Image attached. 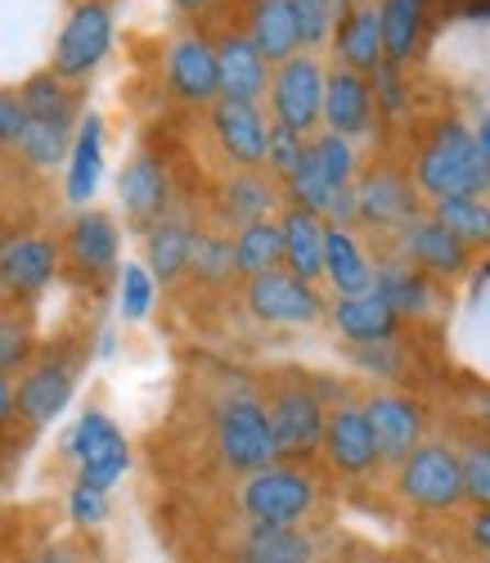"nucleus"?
Masks as SVG:
<instances>
[{
    "mask_svg": "<svg viewBox=\"0 0 490 563\" xmlns=\"http://www.w3.org/2000/svg\"><path fill=\"white\" fill-rule=\"evenodd\" d=\"M410 180L427 199H450V195L490 199V158L481 154L477 135L459 118H441L410 163Z\"/></svg>",
    "mask_w": 490,
    "mask_h": 563,
    "instance_id": "f257e3e1",
    "label": "nucleus"
},
{
    "mask_svg": "<svg viewBox=\"0 0 490 563\" xmlns=\"http://www.w3.org/2000/svg\"><path fill=\"white\" fill-rule=\"evenodd\" d=\"M212 442H216V460L230 468V474H257L266 464H279L275 455V438L266 424V406L257 393L234 388L216 401L212 410Z\"/></svg>",
    "mask_w": 490,
    "mask_h": 563,
    "instance_id": "f03ea898",
    "label": "nucleus"
},
{
    "mask_svg": "<svg viewBox=\"0 0 490 563\" xmlns=\"http://www.w3.org/2000/svg\"><path fill=\"white\" fill-rule=\"evenodd\" d=\"M261 406H266V424H270V438H275V455H279L283 464L311 460V455L320 451L328 406H324V397H320L311 384L283 379V384H275V388L261 397Z\"/></svg>",
    "mask_w": 490,
    "mask_h": 563,
    "instance_id": "7ed1b4c3",
    "label": "nucleus"
},
{
    "mask_svg": "<svg viewBox=\"0 0 490 563\" xmlns=\"http://www.w3.org/2000/svg\"><path fill=\"white\" fill-rule=\"evenodd\" d=\"M113 51V5L109 0H73V10L55 36L51 73L68 86L86 81Z\"/></svg>",
    "mask_w": 490,
    "mask_h": 563,
    "instance_id": "20e7f679",
    "label": "nucleus"
},
{
    "mask_svg": "<svg viewBox=\"0 0 490 563\" xmlns=\"http://www.w3.org/2000/svg\"><path fill=\"white\" fill-rule=\"evenodd\" d=\"M238 509L248 523H302L315 509V483L298 464H266L238 483Z\"/></svg>",
    "mask_w": 490,
    "mask_h": 563,
    "instance_id": "39448f33",
    "label": "nucleus"
},
{
    "mask_svg": "<svg viewBox=\"0 0 490 563\" xmlns=\"http://www.w3.org/2000/svg\"><path fill=\"white\" fill-rule=\"evenodd\" d=\"M64 455L77 464V483L94 492H113L131 468V446L104 410H86L64 438Z\"/></svg>",
    "mask_w": 490,
    "mask_h": 563,
    "instance_id": "423d86ee",
    "label": "nucleus"
},
{
    "mask_svg": "<svg viewBox=\"0 0 490 563\" xmlns=\"http://www.w3.org/2000/svg\"><path fill=\"white\" fill-rule=\"evenodd\" d=\"M397 492L427 514H446L464 505V474H459V451L446 442H419L397 464Z\"/></svg>",
    "mask_w": 490,
    "mask_h": 563,
    "instance_id": "0eeeda50",
    "label": "nucleus"
},
{
    "mask_svg": "<svg viewBox=\"0 0 490 563\" xmlns=\"http://www.w3.org/2000/svg\"><path fill=\"white\" fill-rule=\"evenodd\" d=\"M266 104H270V122L298 131V135H315L320 131V104H324V64L320 55H292L283 64L270 68V86H266Z\"/></svg>",
    "mask_w": 490,
    "mask_h": 563,
    "instance_id": "6e6552de",
    "label": "nucleus"
},
{
    "mask_svg": "<svg viewBox=\"0 0 490 563\" xmlns=\"http://www.w3.org/2000/svg\"><path fill=\"white\" fill-rule=\"evenodd\" d=\"M352 190H356V221L369 230L401 234L414 217H423L419 190H414L410 172H401V167H387V163L365 167V172H356Z\"/></svg>",
    "mask_w": 490,
    "mask_h": 563,
    "instance_id": "1a4fd4ad",
    "label": "nucleus"
},
{
    "mask_svg": "<svg viewBox=\"0 0 490 563\" xmlns=\"http://www.w3.org/2000/svg\"><path fill=\"white\" fill-rule=\"evenodd\" d=\"M77 388V356L68 352H45L41 361H27V369L14 384V415L27 429H45L68 410Z\"/></svg>",
    "mask_w": 490,
    "mask_h": 563,
    "instance_id": "9d476101",
    "label": "nucleus"
},
{
    "mask_svg": "<svg viewBox=\"0 0 490 563\" xmlns=\"http://www.w3.org/2000/svg\"><path fill=\"white\" fill-rule=\"evenodd\" d=\"M243 307L261 324H315L328 311L324 294L315 285H307V279L288 275L283 266L243 279Z\"/></svg>",
    "mask_w": 490,
    "mask_h": 563,
    "instance_id": "9b49d317",
    "label": "nucleus"
},
{
    "mask_svg": "<svg viewBox=\"0 0 490 563\" xmlns=\"http://www.w3.org/2000/svg\"><path fill=\"white\" fill-rule=\"evenodd\" d=\"M163 77H167V90L171 100L189 104V109H208L221 100L216 90V55H212V36L189 27V32H176L167 41V55H163Z\"/></svg>",
    "mask_w": 490,
    "mask_h": 563,
    "instance_id": "f8f14e48",
    "label": "nucleus"
},
{
    "mask_svg": "<svg viewBox=\"0 0 490 563\" xmlns=\"http://www.w3.org/2000/svg\"><path fill=\"white\" fill-rule=\"evenodd\" d=\"M365 419H369V433H374V451H378V464H391L397 468L419 442H423V406L414 397H401V393H369L360 401Z\"/></svg>",
    "mask_w": 490,
    "mask_h": 563,
    "instance_id": "ddd939ff",
    "label": "nucleus"
},
{
    "mask_svg": "<svg viewBox=\"0 0 490 563\" xmlns=\"http://www.w3.org/2000/svg\"><path fill=\"white\" fill-rule=\"evenodd\" d=\"M59 257H68V266L81 275V279H104L118 271V257H122V230L113 221V212L104 208H81L68 230H64V249Z\"/></svg>",
    "mask_w": 490,
    "mask_h": 563,
    "instance_id": "4468645a",
    "label": "nucleus"
},
{
    "mask_svg": "<svg viewBox=\"0 0 490 563\" xmlns=\"http://www.w3.org/2000/svg\"><path fill=\"white\" fill-rule=\"evenodd\" d=\"M208 131L216 140V150L230 167L257 172L266 158V131L270 118L261 104H238V100H216L208 104Z\"/></svg>",
    "mask_w": 490,
    "mask_h": 563,
    "instance_id": "2eb2a0df",
    "label": "nucleus"
},
{
    "mask_svg": "<svg viewBox=\"0 0 490 563\" xmlns=\"http://www.w3.org/2000/svg\"><path fill=\"white\" fill-rule=\"evenodd\" d=\"M59 275V244L45 234H19V240L0 244V298L32 302L51 289Z\"/></svg>",
    "mask_w": 490,
    "mask_h": 563,
    "instance_id": "dca6fc26",
    "label": "nucleus"
},
{
    "mask_svg": "<svg viewBox=\"0 0 490 563\" xmlns=\"http://www.w3.org/2000/svg\"><path fill=\"white\" fill-rule=\"evenodd\" d=\"M212 55H216V90L221 100L238 104H261L266 86H270V64L257 55V45L243 36V27H225L212 36Z\"/></svg>",
    "mask_w": 490,
    "mask_h": 563,
    "instance_id": "f3484780",
    "label": "nucleus"
},
{
    "mask_svg": "<svg viewBox=\"0 0 490 563\" xmlns=\"http://www.w3.org/2000/svg\"><path fill=\"white\" fill-rule=\"evenodd\" d=\"M324 460L333 464V474L342 478H365L378 468V451H374V433L369 419L356 401H337L324 415V442H320Z\"/></svg>",
    "mask_w": 490,
    "mask_h": 563,
    "instance_id": "a211bd4d",
    "label": "nucleus"
},
{
    "mask_svg": "<svg viewBox=\"0 0 490 563\" xmlns=\"http://www.w3.org/2000/svg\"><path fill=\"white\" fill-rule=\"evenodd\" d=\"M374 90H369V77L352 73V68H324V104H320V126L328 135H342V140H360L374 131Z\"/></svg>",
    "mask_w": 490,
    "mask_h": 563,
    "instance_id": "6ab92c4d",
    "label": "nucleus"
},
{
    "mask_svg": "<svg viewBox=\"0 0 490 563\" xmlns=\"http://www.w3.org/2000/svg\"><path fill=\"white\" fill-rule=\"evenodd\" d=\"M397 240H401V262H410L414 271H423V275H432V279H455V275H464L468 262H472V253L455 240L446 225H436L427 212L414 217V221L397 234Z\"/></svg>",
    "mask_w": 490,
    "mask_h": 563,
    "instance_id": "aec40b11",
    "label": "nucleus"
},
{
    "mask_svg": "<svg viewBox=\"0 0 490 563\" xmlns=\"http://www.w3.org/2000/svg\"><path fill=\"white\" fill-rule=\"evenodd\" d=\"M118 199H122L126 221L140 225V230H149L154 221H163L171 212V180H167L163 158L135 154L118 176Z\"/></svg>",
    "mask_w": 490,
    "mask_h": 563,
    "instance_id": "412c9836",
    "label": "nucleus"
},
{
    "mask_svg": "<svg viewBox=\"0 0 490 563\" xmlns=\"http://www.w3.org/2000/svg\"><path fill=\"white\" fill-rule=\"evenodd\" d=\"M333 64L369 77L382 64V32H378V0H347L333 27Z\"/></svg>",
    "mask_w": 490,
    "mask_h": 563,
    "instance_id": "4be33fe9",
    "label": "nucleus"
},
{
    "mask_svg": "<svg viewBox=\"0 0 490 563\" xmlns=\"http://www.w3.org/2000/svg\"><path fill=\"white\" fill-rule=\"evenodd\" d=\"M283 203V190L279 185L257 167V172H243L234 167L230 176H221L216 185V212L225 225H253V221H266L275 217V208Z\"/></svg>",
    "mask_w": 490,
    "mask_h": 563,
    "instance_id": "5701e85b",
    "label": "nucleus"
},
{
    "mask_svg": "<svg viewBox=\"0 0 490 563\" xmlns=\"http://www.w3.org/2000/svg\"><path fill=\"white\" fill-rule=\"evenodd\" d=\"M104 176V118L100 113H81L73 131V150L64 163V195L73 208H86L100 190Z\"/></svg>",
    "mask_w": 490,
    "mask_h": 563,
    "instance_id": "b1692460",
    "label": "nucleus"
},
{
    "mask_svg": "<svg viewBox=\"0 0 490 563\" xmlns=\"http://www.w3.org/2000/svg\"><path fill=\"white\" fill-rule=\"evenodd\" d=\"M243 36L257 45V55L270 68L292 59V55H302L298 23H292L288 0H248V5H243Z\"/></svg>",
    "mask_w": 490,
    "mask_h": 563,
    "instance_id": "393cba45",
    "label": "nucleus"
},
{
    "mask_svg": "<svg viewBox=\"0 0 490 563\" xmlns=\"http://www.w3.org/2000/svg\"><path fill=\"white\" fill-rule=\"evenodd\" d=\"M275 221H279V240H283V271L307 279V285H320L324 279V221L315 212L288 208V203Z\"/></svg>",
    "mask_w": 490,
    "mask_h": 563,
    "instance_id": "a878e982",
    "label": "nucleus"
},
{
    "mask_svg": "<svg viewBox=\"0 0 490 563\" xmlns=\"http://www.w3.org/2000/svg\"><path fill=\"white\" fill-rule=\"evenodd\" d=\"M193 234H199V225L180 212H167L163 221H154L144 230V262H149L144 271L154 275V285H176V279L189 271Z\"/></svg>",
    "mask_w": 490,
    "mask_h": 563,
    "instance_id": "bb28decb",
    "label": "nucleus"
},
{
    "mask_svg": "<svg viewBox=\"0 0 490 563\" xmlns=\"http://www.w3.org/2000/svg\"><path fill=\"white\" fill-rule=\"evenodd\" d=\"M324 279H328L333 298L374 294V262L365 257L356 230L324 225Z\"/></svg>",
    "mask_w": 490,
    "mask_h": 563,
    "instance_id": "cd10ccee",
    "label": "nucleus"
},
{
    "mask_svg": "<svg viewBox=\"0 0 490 563\" xmlns=\"http://www.w3.org/2000/svg\"><path fill=\"white\" fill-rule=\"evenodd\" d=\"M328 320L333 330L347 339L352 347H365V343H391L401 330V316L391 311L378 294H360V298H333L328 302Z\"/></svg>",
    "mask_w": 490,
    "mask_h": 563,
    "instance_id": "c85d7f7f",
    "label": "nucleus"
},
{
    "mask_svg": "<svg viewBox=\"0 0 490 563\" xmlns=\"http://www.w3.org/2000/svg\"><path fill=\"white\" fill-rule=\"evenodd\" d=\"M378 32H382V64L405 73L427 32V0H378Z\"/></svg>",
    "mask_w": 490,
    "mask_h": 563,
    "instance_id": "c756f323",
    "label": "nucleus"
},
{
    "mask_svg": "<svg viewBox=\"0 0 490 563\" xmlns=\"http://www.w3.org/2000/svg\"><path fill=\"white\" fill-rule=\"evenodd\" d=\"M374 294L405 316H427L436 307V289H432V275L414 271L410 262H391V266H374Z\"/></svg>",
    "mask_w": 490,
    "mask_h": 563,
    "instance_id": "7c9ffc66",
    "label": "nucleus"
},
{
    "mask_svg": "<svg viewBox=\"0 0 490 563\" xmlns=\"http://www.w3.org/2000/svg\"><path fill=\"white\" fill-rule=\"evenodd\" d=\"M238 559L253 563H311L315 545L298 523H248L238 541Z\"/></svg>",
    "mask_w": 490,
    "mask_h": 563,
    "instance_id": "2f4dec72",
    "label": "nucleus"
},
{
    "mask_svg": "<svg viewBox=\"0 0 490 563\" xmlns=\"http://www.w3.org/2000/svg\"><path fill=\"white\" fill-rule=\"evenodd\" d=\"M19 104H23V113L27 118H41V122H68V126H77V118H81V96H77V86H68V81H59L51 68L45 73H32L19 90Z\"/></svg>",
    "mask_w": 490,
    "mask_h": 563,
    "instance_id": "473e14b6",
    "label": "nucleus"
},
{
    "mask_svg": "<svg viewBox=\"0 0 490 563\" xmlns=\"http://www.w3.org/2000/svg\"><path fill=\"white\" fill-rule=\"evenodd\" d=\"M427 217H432L436 225H446L468 253H472V249H490V199H481V195L432 199Z\"/></svg>",
    "mask_w": 490,
    "mask_h": 563,
    "instance_id": "72a5a7b5",
    "label": "nucleus"
},
{
    "mask_svg": "<svg viewBox=\"0 0 490 563\" xmlns=\"http://www.w3.org/2000/svg\"><path fill=\"white\" fill-rule=\"evenodd\" d=\"M230 249H234V275H243V279L283 266V240H279V221L275 217L253 221V225H238Z\"/></svg>",
    "mask_w": 490,
    "mask_h": 563,
    "instance_id": "f704fd0d",
    "label": "nucleus"
},
{
    "mask_svg": "<svg viewBox=\"0 0 490 563\" xmlns=\"http://www.w3.org/2000/svg\"><path fill=\"white\" fill-rule=\"evenodd\" d=\"M73 131L68 122H41V118H27L23 122V135H19V158L36 172H55L68 163V150H73Z\"/></svg>",
    "mask_w": 490,
    "mask_h": 563,
    "instance_id": "c9c22d12",
    "label": "nucleus"
},
{
    "mask_svg": "<svg viewBox=\"0 0 490 563\" xmlns=\"http://www.w3.org/2000/svg\"><path fill=\"white\" fill-rule=\"evenodd\" d=\"M307 158L315 163V172L333 185V190L352 185L356 172H360V154H356V145H352V140H342V135H328V131L307 135Z\"/></svg>",
    "mask_w": 490,
    "mask_h": 563,
    "instance_id": "e433bc0d",
    "label": "nucleus"
},
{
    "mask_svg": "<svg viewBox=\"0 0 490 563\" xmlns=\"http://www.w3.org/2000/svg\"><path fill=\"white\" fill-rule=\"evenodd\" d=\"M185 275H193L208 289L230 285V279H234V249H230L225 234H216V230L193 234V253H189V271Z\"/></svg>",
    "mask_w": 490,
    "mask_h": 563,
    "instance_id": "4c0bfd02",
    "label": "nucleus"
},
{
    "mask_svg": "<svg viewBox=\"0 0 490 563\" xmlns=\"http://www.w3.org/2000/svg\"><path fill=\"white\" fill-rule=\"evenodd\" d=\"M292 23H298V41L307 55H320L324 45L333 41V27L347 10V0H288Z\"/></svg>",
    "mask_w": 490,
    "mask_h": 563,
    "instance_id": "58836bf2",
    "label": "nucleus"
},
{
    "mask_svg": "<svg viewBox=\"0 0 490 563\" xmlns=\"http://www.w3.org/2000/svg\"><path fill=\"white\" fill-rule=\"evenodd\" d=\"M302 150H307V135L288 131V126H279V122H270V131H266V158H261V172H266L275 185H283L292 172H298Z\"/></svg>",
    "mask_w": 490,
    "mask_h": 563,
    "instance_id": "ea45409f",
    "label": "nucleus"
},
{
    "mask_svg": "<svg viewBox=\"0 0 490 563\" xmlns=\"http://www.w3.org/2000/svg\"><path fill=\"white\" fill-rule=\"evenodd\" d=\"M32 352H36L32 324L23 316H14V311H0V374H10L14 379L19 369H27Z\"/></svg>",
    "mask_w": 490,
    "mask_h": 563,
    "instance_id": "a19ab883",
    "label": "nucleus"
},
{
    "mask_svg": "<svg viewBox=\"0 0 490 563\" xmlns=\"http://www.w3.org/2000/svg\"><path fill=\"white\" fill-rule=\"evenodd\" d=\"M459 474H464V500L490 509V438H472L459 451Z\"/></svg>",
    "mask_w": 490,
    "mask_h": 563,
    "instance_id": "79ce46f5",
    "label": "nucleus"
},
{
    "mask_svg": "<svg viewBox=\"0 0 490 563\" xmlns=\"http://www.w3.org/2000/svg\"><path fill=\"white\" fill-rule=\"evenodd\" d=\"M122 285H118V307L126 320H144L154 311V298H158V285H154V275L144 271L140 262H126L122 271Z\"/></svg>",
    "mask_w": 490,
    "mask_h": 563,
    "instance_id": "37998d69",
    "label": "nucleus"
},
{
    "mask_svg": "<svg viewBox=\"0 0 490 563\" xmlns=\"http://www.w3.org/2000/svg\"><path fill=\"white\" fill-rule=\"evenodd\" d=\"M369 90H374V109L378 118H401L410 109V90H405V73L391 68V64H378L369 73Z\"/></svg>",
    "mask_w": 490,
    "mask_h": 563,
    "instance_id": "c03bdc74",
    "label": "nucleus"
},
{
    "mask_svg": "<svg viewBox=\"0 0 490 563\" xmlns=\"http://www.w3.org/2000/svg\"><path fill=\"white\" fill-rule=\"evenodd\" d=\"M68 514H73L77 528H100L109 519V492H94V487L77 483L68 492Z\"/></svg>",
    "mask_w": 490,
    "mask_h": 563,
    "instance_id": "a18cd8bd",
    "label": "nucleus"
},
{
    "mask_svg": "<svg viewBox=\"0 0 490 563\" xmlns=\"http://www.w3.org/2000/svg\"><path fill=\"white\" fill-rule=\"evenodd\" d=\"M23 122H27V113H23L19 96H14V90H0V150H14L19 145Z\"/></svg>",
    "mask_w": 490,
    "mask_h": 563,
    "instance_id": "49530a36",
    "label": "nucleus"
},
{
    "mask_svg": "<svg viewBox=\"0 0 490 563\" xmlns=\"http://www.w3.org/2000/svg\"><path fill=\"white\" fill-rule=\"evenodd\" d=\"M468 537H472V545H477V550L490 559V509H477V514H472Z\"/></svg>",
    "mask_w": 490,
    "mask_h": 563,
    "instance_id": "de8ad7c7",
    "label": "nucleus"
},
{
    "mask_svg": "<svg viewBox=\"0 0 490 563\" xmlns=\"http://www.w3.org/2000/svg\"><path fill=\"white\" fill-rule=\"evenodd\" d=\"M23 563H81V554H77L73 545H45V550L27 554Z\"/></svg>",
    "mask_w": 490,
    "mask_h": 563,
    "instance_id": "09e8293b",
    "label": "nucleus"
},
{
    "mask_svg": "<svg viewBox=\"0 0 490 563\" xmlns=\"http://www.w3.org/2000/svg\"><path fill=\"white\" fill-rule=\"evenodd\" d=\"M10 419H14V379L0 374V424H10Z\"/></svg>",
    "mask_w": 490,
    "mask_h": 563,
    "instance_id": "8fccbe9b",
    "label": "nucleus"
},
{
    "mask_svg": "<svg viewBox=\"0 0 490 563\" xmlns=\"http://www.w3.org/2000/svg\"><path fill=\"white\" fill-rule=\"evenodd\" d=\"M472 406H477V415H481V424L490 429V388H477V393H472Z\"/></svg>",
    "mask_w": 490,
    "mask_h": 563,
    "instance_id": "3c124183",
    "label": "nucleus"
},
{
    "mask_svg": "<svg viewBox=\"0 0 490 563\" xmlns=\"http://www.w3.org/2000/svg\"><path fill=\"white\" fill-rule=\"evenodd\" d=\"M176 10L189 14V19H199L203 10H212V0H176Z\"/></svg>",
    "mask_w": 490,
    "mask_h": 563,
    "instance_id": "603ef678",
    "label": "nucleus"
},
{
    "mask_svg": "<svg viewBox=\"0 0 490 563\" xmlns=\"http://www.w3.org/2000/svg\"><path fill=\"white\" fill-rule=\"evenodd\" d=\"M472 135H477V145H481V154H486V158H490V109H486V113H481V126H477V131H472Z\"/></svg>",
    "mask_w": 490,
    "mask_h": 563,
    "instance_id": "864d4df0",
    "label": "nucleus"
},
{
    "mask_svg": "<svg viewBox=\"0 0 490 563\" xmlns=\"http://www.w3.org/2000/svg\"><path fill=\"white\" fill-rule=\"evenodd\" d=\"M464 19H490V0H464Z\"/></svg>",
    "mask_w": 490,
    "mask_h": 563,
    "instance_id": "5fc2aeb1",
    "label": "nucleus"
},
{
    "mask_svg": "<svg viewBox=\"0 0 490 563\" xmlns=\"http://www.w3.org/2000/svg\"><path fill=\"white\" fill-rule=\"evenodd\" d=\"M238 563H253V559H238Z\"/></svg>",
    "mask_w": 490,
    "mask_h": 563,
    "instance_id": "6e6d98bb",
    "label": "nucleus"
},
{
    "mask_svg": "<svg viewBox=\"0 0 490 563\" xmlns=\"http://www.w3.org/2000/svg\"><path fill=\"white\" fill-rule=\"evenodd\" d=\"M427 5H432V0H427Z\"/></svg>",
    "mask_w": 490,
    "mask_h": 563,
    "instance_id": "4d7b16f0",
    "label": "nucleus"
}]
</instances>
